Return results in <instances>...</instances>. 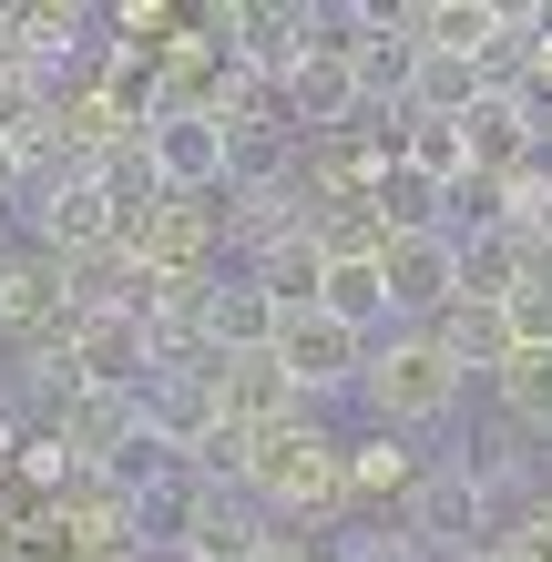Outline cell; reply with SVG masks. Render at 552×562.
I'll use <instances>...</instances> for the list:
<instances>
[{
	"label": "cell",
	"mask_w": 552,
	"mask_h": 562,
	"mask_svg": "<svg viewBox=\"0 0 552 562\" xmlns=\"http://www.w3.org/2000/svg\"><path fill=\"white\" fill-rule=\"evenodd\" d=\"M61 338H72V369H82V389H144V379H154L134 307H123V317H92V327H61Z\"/></svg>",
	"instance_id": "44dd1931"
},
{
	"label": "cell",
	"mask_w": 552,
	"mask_h": 562,
	"mask_svg": "<svg viewBox=\"0 0 552 562\" xmlns=\"http://www.w3.org/2000/svg\"><path fill=\"white\" fill-rule=\"evenodd\" d=\"M123 246L144 256V277H225V225L215 194H165L154 215L123 225Z\"/></svg>",
	"instance_id": "5b68a950"
},
{
	"label": "cell",
	"mask_w": 552,
	"mask_h": 562,
	"mask_svg": "<svg viewBox=\"0 0 552 562\" xmlns=\"http://www.w3.org/2000/svg\"><path fill=\"white\" fill-rule=\"evenodd\" d=\"M277 327H286V307H277V296L256 286L246 267H225V277H215V296H205V348H215V358L277 348Z\"/></svg>",
	"instance_id": "ac0fdd59"
},
{
	"label": "cell",
	"mask_w": 552,
	"mask_h": 562,
	"mask_svg": "<svg viewBox=\"0 0 552 562\" xmlns=\"http://www.w3.org/2000/svg\"><path fill=\"white\" fill-rule=\"evenodd\" d=\"M399 175L419 184V194H471V134L461 123H440V113H399Z\"/></svg>",
	"instance_id": "d6986e66"
},
{
	"label": "cell",
	"mask_w": 552,
	"mask_h": 562,
	"mask_svg": "<svg viewBox=\"0 0 552 562\" xmlns=\"http://www.w3.org/2000/svg\"><path fill=\"white\" fill-rule=\"evenodd\" d=\"M215 225H225V267H256V256H277L286 236H307V194H297V175L286 184H225Z\"/></svg>",
	"instance_id": "30bf717a"
},
{
	"label": "cell",
	"mask_w": 552,
	"mask_h": 562,
	"mask_svg": "<svg viewBox=\"0 0 552 562\" xmlns=\"http://www.w3.org/2000/svg\"><path fill=\"white\" fill-rule=\"evenodd\" d=\"M205 379H215V409L236 419V429H277V419H297V389H286L277 348H246V358H205Z\"/></svg>",
	"instance_id": "9a60e30c"
},
{
	"label": "cell",
	"mask_w": 552,
	"mask_h": 562,
	"mask_svg": "<svg viewBox=\"0 0 552 562\" xmlns=\"http://www.w3.org/2000/svg\"><path fill=\"white\" fill-rule=\"evenodd\" d=\"M369 348H379V338L338 327L328 307H307V317L277 327V369H286V389H297V409L338 400V389H359V379H369Z\"/></svg>",
	"instance_id": "277c9868"
},
{
	"label": "cell",
	"mask_w": 552,
	"mask_h": 562,
	"mask_svg": "<svg viewBox=\"0 0 552 562\" xmlns=\"http://www.w3.org/2000/svg\"><path fill=\"white\" fill-rule=\"evenodd\" d=\"M277 542V512L256 502L246 481H194V502H184V542L174 552H194V562H256Z\"/></svg>",
	"instance_id": "ba28073f"
},
{
	"label": "cell",
	"mask_w": 552,
	"mask_h": 562,
	"mask_svg": "<svg viewBox=\"0 0 552 562\" xmlns=\"http://www.w3.org/2000/svg\"><path fill=\"white\" fill-rule=\"evenodd\" d=\"M338 327H359V338H388V277L379 256H328V296H317Z\"/></svg>",
	"instance_id": "7402d4cb"
},
{
	"label": "cell",
	"mask_w": 552,
	"mask_h": 562,
	"mask_svg": "<svg viewBox=\"0 0 552 562\" xmlns=\"http://www.w3.org/2000/svg\"><path fill=\"white\" fill-rule=\"evenodd\" d=\"M144 154H154V184H165V194H225V123L215 113L144 123Z\"/></svg>",
	"instance_id": "7c38bea8"
},
{
	"label": "cell",
	"mask_w": 552,
	"mask_h": 562,
	"mask_svg": "<svg viewBox=\"0 0 552 562\" xmlns=\"http://www.w3.org/2000/svg\"><path fill=\"white\" fill-rule=\"evenodd\" d=\"M144 429L165 440L174 460H194L225 429V409H215V379L205 369H165V379H144Z\"/></svg>",
	"instance_id": "5bb4252c"
},
{
	"label": "cell",
	"mask_w": 552,
	"mask_h": 562,
	"mask_svg": "<svg viewBox=\"0 0 552 562\" xmlns=\"http://www.w3.org/2000/svg\"><path fill=\"white\" fill-rule=\"evenodd\" d=\"M419 481H430V460H419L399 429H369V440H348V521H399Z\"/></svg>",
	"instance_id": "8fae6325"
},
{
	"label": "cell",
	"mask_w": 552,
	"mask_h": 562,
	"mask_svg": "<svg viewBox=\"0 0 552 562\" xmlns=\"http://www.w3.org/2000/svg\"><path fill=\"white\" fill-rule=\"evenodd\" d=\"M328 562H430V552L409 542V521H338Z\"/></svg>",
	"instance_id": "484cf974"
},
{
	"label": "cell",
	"mask_w": 552,
	"mask_h": 562,
	"mask_svg": "<svg viewBox=\"0 0 552 562\" xmlns=\"http://www.w3.org/2000/svg\"><path fill=\"white\" fill-rule=\"evenodd\" d=\"M502 317H511V348H552V267H532L522 286H511Z\"/></svg>",
	"instance_id": "4316f807"
},
{
	"label": "cell",
	"mask_w": 552,
	"mask_h": 562,
	"mask_svg": "<svg viewBox=\"0 0 552 562\" xmlns=\"http://www.w3.org/2000/svg\"><path fill=\"white\" fill-rule=\"evenodd\" d=\"M388 277V327H430L440 307H461V225H409L379 246Z\"/></svg>",
	"instance_id": "3957f363"
},
{
	"label": "cell",
	"mask_w": 552,
	"mask_h": 562,
	"mask_svg": "<svg viewBox=\"0 0 552 562\" xmlns=\"http://www.w3.org/2000/svg\"><path fill=\"white\" fill-rule=\"evenodd\" d=\"M52 327H61V267L31 256V246H0V338L31 348V338H52Z\"/></svg>",
	"instance_id": "2e32d148"
},
{
	"label": "cell",
	"mask_w": 552,
	"mask_h": 562,
	"mask_svg": "<svg viewBox=\"0 0 552 562\" xmlns=\"http://www.w3.org/2000/svg\"><path fill=\"white\" fill-rule=\"evenodd\" d=\"M277 123L297 144H328V134H359L369 103H359V72H348V52H297V72L277 82Z\"/></svg>",
	"instance_id": "52a82bcc"
},
{
	"label": "cell",
	"mask_w": 552,
	"mask_h": 562,
	"mask_svg": "<svg viewBox=\"0 0 552 562\" xmlns=\"http://www.w3.org/2000/svg\"><path fill=\"white\" fill-rule=\"evenodd\" d=\"M492 389H502V419H511V429L552 440V348H522V358H511V369H502Z\"/></svg>",
	"instance_id": "d4e9b609"
},
{
	"label": "cell",
	"mask_w": 552,
	"mask_h": 562,
	"mask_svg": "<svg viewBox=\"0 0 552 562\" xmlns=\"http://www.w3.org/2000/svg\"><path fill=\"white\" fill-rule=\"evenodd\" d=\"M542 164H552V144H542Z\"/></svg>",
	"instance_id": "4dcf8cb0"
},
{
	"label": "cell",
	"mask_w": 552,
	"mask_h": 562,
	"mask_svg": "<svg viewBox=\"0 0 552 562\" xmlns=\"http://www.w3.org/2000/svg\"><path fill=\"white\" fill-rule=\"evenodd\" d=\"M359 72V103L369 113H409V82H419V31H399V0H379V31L348 52Z\"/></svg>",
	"instance_id": "e0dca14e"
},
{
	"label": "cell",
	"mask_w": 552,
	"mask_h": 562,
	"mask_svg": "<svg viewBox=\"0 0 552 562\" xmlns=\"http://www.w3.org/2000/svg\"><path fill=\"white\" fill-rule=\"evenodd\" d=\"M246 491L277 512V532H286V521H317V532H338V521H348V440H338L317 409L277 419V429H256Z\"/></svg>",
	"instance_id": "6da1fadb"
},
{
	"label": "cell",
	"mask_w": 552,
	"mask_h": 562,
	"mask_svg": "<svg viewBox=\"0 0 552 562\" xmlns=\"http://www.w3.org/2000/svg\"><path fill=\"white\" fill-rule=\"evenodd\" d=\"M11 460H21V419L0 409V471H11Z\"/></svg>",
	"instance_id": "f1b7e54d"
},
{
	"label": "cell",
	"mask_w": 552,
	"mask_h": 562,
	"mask_svg": "<svg viewBox=\"0 0 552 562\" xmlns=\"http://www.w3.org/2000/svg\"><path fill=\"white\" fill-rule=\"evenodd\" d=\"M246 277H256V286H267V296H277V307H286V317H307V307H317V296H328V246H317V236H286L277 256H256V267H246Z\"/></svg>",
	"instance_id": "603a6c76"
},
{
	"label": "cell",
	"mask_w": 552,
	"mask_h": 562,
	"mask_svg": "<svg viewBox=\"0 0 552 562\" xmlns=\"http://www.w3.org/2000/svg\"><path fill=\"white\" fill-rule=\"evenodd\" d=\"M471 103H481V61H471V52H419L409 113H440V123H461Z\"/></svg>",
	"instance_id": "cb8c5ba5"
},
{
	"label": "cell",
	"mask_w": 552,
	"mask_h": 562,
	"mask_svg": "<svg viewBox=\"0 0 552 562\" xmlns=\"http://www.w3.org/2000/svg\"><path fill=\"white\" fill-rule=\"evenodd\" d=\"M461 369H450V348L430 338V327H388V338L369 348V379H359V400H369V419L379 429H440L450 409H461Z\"/></svg>",
	"instance_id": "7a4b0ae2"
},
{
	"label": "cell",
	"mask_w": 552,
	"mask_h": 562,
	"mask_svg": "<svg viewBox=\"0 0 552 562\" xmlns=\"http://www.w3.org/2000/svg\"><path fill=\"white\" fill-rule=\"evenodd\" d=\"M113 236H123V215H113V194L92 184V175H82V184H61L52 205L21 225V246H31V256H52V267H72V256L113 246Z\"/></svg>",
	"instance_id": "4fadbf2b"
},
{
	"label": "cell",
	"mask_w": 552,
	"mask_h": 562,
	"mask_svg": "<svg viewBox=\"0 0 552 562\" xmlns=\"http://www.w3.org/2000/svg\"><path fill=\"white\" fill-rule=\"evenodd\" d=\"M256 562H317V552H307L297 532H277V542H267V552H256Z\"/></svg>",
	"instance_id": "83f0119b"
},
{
	"label": "cell",
	"mask_w": 552,
	"mask_h": 562,
	"mask_svg": "<svg viewBox=\"0 0 552 562\" xmlns=\"http://www.w3.org/2000/svg\"><path fill=\"white\" fill-rule=\"evenodd\" d=\"M430 338L450 348V369H461V379H502L511 358H522V348H511V317L492 307V296H461V307H440V317H430Z\"/></svg>",
	"instance_id": "ffe728a7"
},
{
	"label": "cell",
	"mask_w": 552,
	"mask_h": 562,
	"mask_svg": "<svg viewBox=\"0 0 552 562\" xmlns=\"http://www.w3.org/2000/svg\"><path fill=\"white\" fill-rule=\"evenodd\" d=\"M165 562H194V552H165Z\"/></svg>",
	"instance_id": "f546056e"
},
{
	"label": "cell",
	"mask_w": 552,
	"mask_h": 562,
	"mask_svg": "<svg viewBox=\"0 0 552 562\" xmlns=\"http://www.w3.org/2000/svg\"><path fill=\"white\" fill-rule=\"evenodd\" d=\"M409 542L430 552V562H450V552H492V512H481V491L461 481V460H430V481L409 491Z\"/></svg>",
	"instance_id": "9c48e42d"
},
{
	"label": "cell",
	"mask_w": 552,
	"mask_h": 562,
	"mask_svg": "<svg viewBox=\"0 0 552 562\" xmlns=\"http://www.w3.org/2000/svg\"><path fill=\"white\" fill-rule=\"evenodd\" d=\"M317 562H328V552H317Z\"/></svg>",
	"instance_id": "1f68e13d"
},
{
	"label": "cell",
	"mask_w": 552,
	"mask_h": 562,
	"mask_svg": "<svg viewBox=\"0 0 552 562\" xmlns=\"http://www.w3.org/2000/svg\"><path fill=\"white\" fill-rule=\"evenodd\" d=\"M461 134H471V184L492 194L511 175H532L542 144H552V103H532V92H481V103L461 113Z\"/></svg>",
	"instance_id": "8992f818"
}]
</instances>
